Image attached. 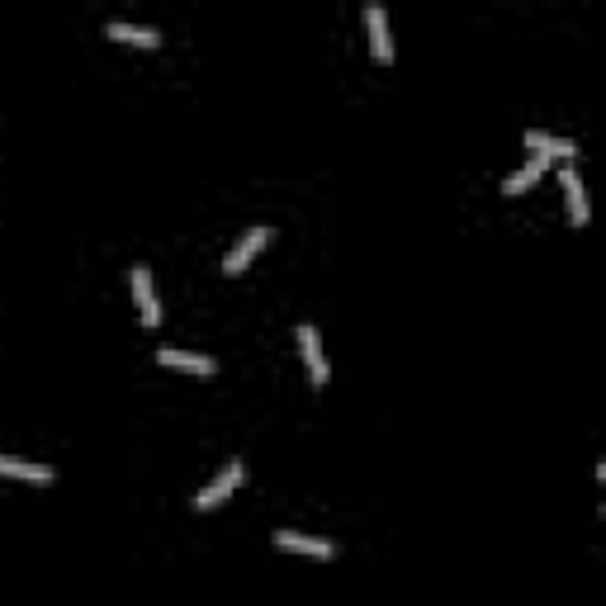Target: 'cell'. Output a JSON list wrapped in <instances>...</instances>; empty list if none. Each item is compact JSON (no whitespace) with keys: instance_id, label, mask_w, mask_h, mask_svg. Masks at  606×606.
<instances>
[{"instance_id":"obj_1","label":"cell","mask_w":606,"mask_h":606,"mask_svg":"<svg viewBox=\"0 0 606 606\" xmlns=\"http://www.w3.org/2000/svg\"><path fill=\"white\" fill-rule=\"evenodd\" d=\"M242 474H247V469H242V460H228V464H223L214 479H209V483H204V488L195 493V512H214V507H223V502L237 493Z\"/></svg>"},{"instance_id":"obj_2","label":"cell","mask_w":606,"mask_h":606,"mask_svg":"<svg viewBox=\"0 0 606 606\" xmlns=\"http://www.w3.org/2000/svg\"><path fill=\"white\" fill-rule=\"evenodd\" d=\"M270 237H275V232H270L266 223H256V228H247V232H242V237H237V242L228 247V256H223V270H228V275H242V270H247L251 261H256V251L266 247Z\"/></svg>"},{"instance_id":"obj_3","label":"cell","mask_w":606,"mask_h":606,"mask_svg":"<svg viewBox=\"0 0 606 606\" xmlns=\"http://www.w3.org/2000/svg\"><path fill=\"white\" fill-rule=\"evenodd\" d=\"M294 337H299V351H303V365H308V379H313V389H322L332 370H327V356H322L318 327H313V322H299V332H294Z\"/></svg>"},{"instance_id":"obj_4","label":"cell","mask_w":606,"mask_h":606,"mask_svg":"<svg viewBox=\"0 0 606 606\" xmlns=\"http://www.w3.org/2000/svg\"><path fill=\"white\" fill-rule=\"evenodd\" d=\"M157 360L166 365V370H185V375H218V360L204 356V351H176V346H161Z\"/></svg>"},{"instance_id":"obj_5","label":"cell","mask_w":606,"mask_h":606,"mask_svg":"<svg viewBox=\"0 0 606 606\" xmlns=\"http://www.w3.org/2000/svg\"><path fill=\"white\" fill-rule=\"evenodd\" d=\"M559 185H564V199H569L573 228H583L592 209H588V190H583V176H578V166H573V161H564V171H559Z\"/></svg>"},{"instance_id":"obj_6","label":"cell","mask_w":606,"mask_h":606,"mask_svg":"<svg viewBox=\"0 0 606 606\" xmlns=\"http://www.w3.org/2000/svg\"><path fill=\"white\" fill-rule=\"evenodd\" d=\"M365 24H370V53H375L379 62H393L389 10H384V5H379V0H370V5H365Z\"/></svg>"},{"instance_id":"obj_7","label":"cell","mask_w":606,"mask_h":606,"mask_svg":"<svg viewBox=\"0 0 606 606\" xmlns=\"http://www.w3.org/2000/svg\"><path fill=\"white\" fill-rule=\"evenodd\" d=\"M133 299H138V318H143V327H157V322H161V303H157L152 270H147V266H133Z\"/></svg>"},{"instance_id":"obj_8","label":"cell","mask_w":606,"mask_h":606,"mask_svg":"<svg viewBox=\"0 0 606 606\" xmlns=\"http://www.w3.org/2000/svg\"><path fill=\"white\" fill-rule=\"evenodd\" d=\"M275 545L289 554H313V559H332L337 545L332 540H322V535H303V531H275Z\"/></svg>"},{"instance_id":"obj_9","label":"cell","mask_w":606,"mask_h":606,"mask_svg":"<svg viewBox=\"0 0 606 606\" xmlns=\"http://www.w3.org/2000/svg\"><path fill=\"white\" fill-rule=\"evenodd\" d=\"M526 147L545 161H554V157L573 161L578 157V143H573V138H554V133H545V128H526Z\"/></svg>"},{"instance_id":"obj_10","label":"cell","mask_w":606,"mask_h":606,"mask_svg":"<svg viewBox=\"0 0 606 606\" xmlns=\"http://www.w3.org/2000/svg\"><path fill=\"white\" fill-rule=\"evenodd\" d=\"M0 479L53 483V479H57V469H53V464H34V460H15V455H0Z\"/></svg>"},{"instance_id":"obj_11","label":"cell","mask_w":606,"mask_h":606,"mask_svg":"<svg viewBox=\"0 0 606 606\" xmlns=\"http://www.w3.org/2000/svg\"><path fill=\"white\" fill-rule=\"evenodd\" d=\"M105 38H119V43H138V48H157L161 34L147 29V24H128V19H109L105 24Z\"/></svg>"},{"instance_id":"obj_12","label":"cell","mask_w":606,"mask_h":606,"mask_svg":"<svg viewBox=\"0 0 606 606\" xmlns=\"http://www.w3.org/2000/svg\"><path fill=\"white\" fill-rule=\"evenodd\" d=\"M545 166H550L545 157H531L526 166H521V171H512V176L502 180V190H507V195H526V190H531L535 180L545 176Z\"/></svg>"}]
</instances>
